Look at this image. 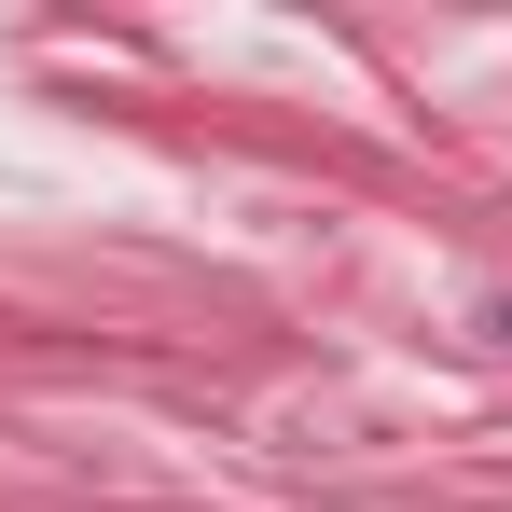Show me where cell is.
Listing matches in <instances>:
<instances>
[]
</instances>
